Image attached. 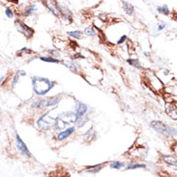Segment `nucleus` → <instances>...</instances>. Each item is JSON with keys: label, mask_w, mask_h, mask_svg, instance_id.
Listing matches in <instances>:
<instances>
[{"label": "nucleus", "mask_w": 177, "mask_h": 177, "mask_svg": "<svg viewBox=\"0 0 177 177\" xmlns=\"http://www.w3.org/2000/svg\"><path fill=\"white\" fill-rule=\"evenodd\" d=\"M33 90L39 96H45L50 89H52L55 85V82L50 81L49 79L41 78V77H34L32 78Z\"/></svg>", "instance_id": "nucleus-1"}, {"label": "nucleus", "mask_w": 177, "mask_h": 177, "mask_svg": "<svg viewBox=\"0 0 177 177\" xmlns=\"http://www.w3.org/2000/svg\"><path fill=\"white\" fill-rule=\"evenodd\" d=\"M74 122H77V117L75 115V112H72V111L62 112L55 118L54 126L56 129H64L66 126Z\"/></svg>", "instance_id": "nucleus-2"}, {"label": "nucleus", "mask_w": 177, "mask_h": 177, "mask_svg": "<svg viewBox=\"0 0 177 177\" xmlns=\"http://www.w3.org/2000/svg\"><path fill=\"white\" fill-rule=\"evenodd\" d=\"M150 126L152 127V129H154L156 131V132L162 134V135H175L176 134V130L171 128V127H168L167 125H164L163 122L161 121H152Z\"/></svg>", "instance_id": "nucleus-3"}, {"label": "nucleus", "mask_w": 177, "mask_h": 177, "mask_svg": "<svg viewBox=\"0 0 177 177\" xmlns=\"http://www.w3.org/2000/svg\"><path fill=\"white\" fill-rule=\"evenodd\" d=\"M37 123H38V126L41 128V129H43V130H49L51 127L54 126V124H55V118L51 117L49 112H47V113L44 114V115L39 119Z\"/></svg>", "instance_id": "nucleus-4"}, {"label": "nucleus", "mask_w": 177, "mask_h": 177, "mask_svg": "<svg viewBox=\"0 0 177 177\" xmlns=\"http://www.w3.org/2000/svg\"><path fill=\"white\" fill-rule=\"evenodd\" d=\"M60 98L55 97V98H51L48 100H36L33 102L32 106L34 107H54L59 103Z\"/></svg>", "instance_id": "nucleus-5"}, {"label": "nucleus", "mask_w": 177, "mask_h": 177, "mask_svg": "<svg viewBox=\"0 0 177 177\" xmlns=\"http://www.w3.org/2000/svg\"><path fill=\"white\" fill-rule=\"evenodd\" d=\"M16 148H18L19 152L21 154L22 156H24L26 158H30L31 154H30L29 150H28L27 146L25 145V143L20 138L19 135H16Z\"/></svg>", "instance_id": "nucleus-6"}, {"label": "nucleus", "mask_w": 177, "mask_h": 177, "mask_svg": "<svg viewBox=\"0 0 177 177\" xmlns=\"http://www.w3.org/2000/svg\"><path fill=\"white\" fill-rule=\"evenodd\" d=\"M15 25H16V29H18L20 33L24 34L25 36H27V37H32L33 36L34 30L32 29V28H30V27H28L27 25H25L23 22H21L20 20H16Z\"/></svg>", "instance_id": "nucleus-7"}, {"label": "nucleus", "mask_w": 177, "mask_h": 177, "mask_svg": "<svg viewBox=\"0 0 177 177\" xmlns=\"http://www.w3.org/2000/svg\"><path fill=\"white\" fill-rule=\"evenodd\" d=\"M76 111H75V115L77 117V121L79 120L81 118L83 117V115L87 111V106L84 104V103L78 102V104L76 105Z\"/></svg>", "instance_id": "nucleus-8"}, {"label": "nucleus", "mask_w": 177, "mask_h": 177, "mask_svg": "<svg viewBox=\"0 0 177 177\" xmlns=\"http://www.w3.org/2000/svg\"><path fill=\"white\" fill-rule=\"evenodd\" d=\"M74 132H75V128H74V127L68 128L65 131H63V132H61V133H59L58 135H57V139H58V140H63V139H67L68 136H70Z\"/></svg>", "instance_id": "nucleus-9"}, {"label": "nucleus", "mask_w": 177, "mask_h": 177, "mask_svg": "<svg viewBox=\"0 0 177 177\" xmlns=\"http://www.w3.org/2000/svg\"><path fill=\"white\" fill-rule=\"evenodd\" d=\"M163 160L164 161L170 164V165H172V167H176L177 165V162H176V158L173 157V156H168V155H163Z\"/></svg>", "instance_id": "nucleus-10"}, {"label": "nucleus", "mask_w": 177, "mask_h": 177, "mask_svg": "<svg viewBox=\"0 0 177 177\" xmlns=\"http://www.w3.org/2000/svg\"><path fill=\"white\" fill-rule=\"evenodd\" d=\"M123 8L125 10V12H126L128 15H133L134 14V6L132 4H130L129 2H126V1H123Z\"/></svg>", "instance_id": "nucleus-11"}, {"label": "nucleus", "mask_w": 177, "mask_h": 177, "mask_svg": "<svg viewBox=\"0 0 177 177\" xmlns=\"http://www.w3.org/2000/svg\"><path fill=\"white\" fill-rule=\"evenodd\" d=\"M104 167V164H98V165H94V167H89L86 168V172L88 173H97L102 169V168Z\"/></svg>", "instance_id": "nucleus-12"}, {"label": "nucleus", "mask_w": 177, "mask_h": 177, "mask_svg": "<svg viewBox=\"0 0 177 177\" xmlns=\"http://www.w3.org/2000/svg\"><path fill=\"white\" fill-rule=\"evenodd\" d=\"M144 164H130L126 167V169H135V168H145Z\"/></svg>", "instance_id": "nucleus-13"}, {"label": "nucleus", "mask_w": 177, "mask_h": 177, "mask_svg": "<svg viewBox=\"0 0 177 177\" xmlns=\"http://www.w3.org/2000/svg\"><path fill=\"white\" fill-rule=\"evenodd\" d=\"M110 167L111 168L120 169V168H122L124 167V164H123V163H121V162L115 161V162H112V163L110 164Z\"/></svg>", "instance_id": "nucleus-14"}, {"label": "nucleus", "mask_w": 177, "mask_h": 177, "mask_svg": "<svg viewBox=\"0 0 177 177\" xmlns=\"http://www.w3.org/2000/svg\"><path fill=\"white\" fill-rule=\"evenodd\" d=\"M40 59L45 61V62H50V63H59L60 62L58 59H55V58H53V57H43V56H41L40 57Z\"/></svg>", "instance_id": "nucleus-15"}, {"label": "nucleus", "mask_w": 177, "mask_h": 177, "mask_svg": "<svg viewBox=\"0 0 177 177\" xmlns=\"http://www.w3.org/2000/svg\"><path fill=\"white\" fill-rule=\"evenodd\" d=\"M127 62L130 64V65H132L133 67H136V68H140V63H139V61L138 59H128Z\"/></svg>", "instance_id": "nucleus-16"}, {"label": "nucleus", "mask_w": 177, "mask_h": 177, "mask_svg": "<svg viewBox=\"0 0 177 177\" xmlns=\"http://www.w3.org/2000/svg\"><path fill=\"white\" fill-rule=\"evenodd\" d=\"M158 12H159V13H162V14H164V15H168V14L169 13L168 7L164 4V5H163V6H161V7H159V8H158Z\"/></svg>", "instance_id": "nucleus-17"}, {"label": "nucleus", "mask_w": 177, "mask_h": 177, "mask_svg": "<svg viewBox=\"0 0 177 177\" xmlns=\"http://www.w3.org/2000/svg\"><path fill=\"white\" fill-rule=\"evenodd\" d=\"M68 35L69 36H71V37H74V38H77V39H78V38H81V33L79 32V31H70V32H68L67 33Z\"/></svg>", "instance_id": "nucleus-18"}, {"label": "nucleus", "mask_w": 177, "mask_h": 177, "mask_svg": "<svg viewBox=\"0 0 177 177\" xmlns=\"http://www.w3.org/2000/svg\"><path fill=\"white\" fill-rule=\"evenodd\" d=\"M35 10H36V6H35V5H34V4L31 5V6L24 12V16H29V15L33 14L34 12H35Z\"/></svg>", "instance_id": "nucleus-19"}, {"label": "nucleus", "mask_w": 177, "mask_h": 177, "mask_svg": "<svg viewBox=\"0 0 177 177\" xmlns=\"http://www.w3.org/2000/svg\"><path fill=\"white\" fill-rule=\"evenodd\" d=\"M64 65H65L66 67L69 68V69H70L71 71H73V72H76V71H77V70H76V67H75V64H74L73 62H65Z\"/></svg>", "instance_id": "nucleus-20"}, {"label": "nucleus", "mask_w": 177, "mask_h": 177, "mask_svg": "<svg viewBox=\"0 0 177 177\" xmlns=\"http://www.w3.org/2000/svg\"><path fill=\"white\" fill-rule=\"evenodd\" d=\"M84 32H85V34H86V35H90V36H94V35H96V33H95V31L93 30V28H91V27L85 28Z\"/></svg>", "instance_id": "nucleus-21"}, {"label": "nucleus", "mask_w": 177, "mask_h": 177, "mask_svg": "<svg viewBox=\"0 0 177 177\" xmlns=\"http://www.w3.org/2000/svg\"><path fill=\"white\" fill-rule=\"evenodd\" d=\"M5 14H6V16H8V18H10V19H12L13 16H14L13 11L11 10V9H9V8H7L6 10H5Z\"/></svg>", "instance_id": "nucleus-22"}, {"label": "nucleus", "mask_w": 177, "mask_h": 177, "mask_svg": "<svg viewBox=\"0 0 177 177\" xmlns=\"http://www.w3.org/2000/svg\"><path fill=\"white\" fill-rule=\"evenodd\" d=\"M19 76H20V73L16 74V75L14 77L13 81H12V87H15L16 86V82H18V79H19Z\"/></svg>", "instance_id": "nucleus-23"}, {"label": "nucleus", "mask_w": 177, "mask_h": 177, "mask_svg": "<svg viewBox=\"0 0 177 177\" xmlns=\"http://www.w3.org/2000/svg\"><path fill=\"white\" fill-rule=\"evenodd\" d=\"M126 40H127V36H126V35H124V36H122V37H121L120 39H119V40H118V42H117V44H118V45H120V44H123V43H124L125 41H126Z\"/></svg>", "instance_id": "nucleus-24"}, {"label": "nucleus", "mask_w": 177, "mask_h": 177, "mask_svg": "<svg viewBox=\"0 0 177 177\" xmlns=\"http://www.w3.org/2000/svg\"><path fill=\"white\" fill-rule=\"evenodd\" d=\"M49 53H52V54H54V55H57V56H58L59 55V52H58V51H53V50H49Z\"/></svg>", "instance_id": "nucleus-25"}, {"label": "nucleus", "mask_w": 177, "mask_h": 177, "mask_svg": "<svg viewBox=\"0 0 177 177\" xmlns=\"http://www.w3.org/2000/svg\"><path fill=\"white\" fill-rule=\"evenodd\" d=\"M164 24H159L158 25V30L160 31V30H162V29H164Z\"/></svg>", "instance_id": "nucleus-26"}, {"label": "nucleus", "mask_w": 177, "mask_h": 177, "mask_svg": "<svg viewBox=\"0 0 177 177\" xmlns=\"http://www.w3.org/2000/svg\"><path fill=\"white\" fill-rule=\"evenodd\" d=\"M2 79H4V77H2L1 78H0V82H1V81H2Z\"/></svg>", "instance_id": "nucleus-27"}]
</instances>
